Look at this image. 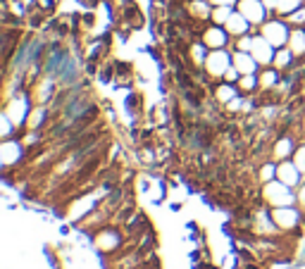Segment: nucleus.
<instances>
[{
  "instance_id": "obj_1",
  "label": "nucleus",
  "mask_w": 305,
  "mask_h": 269,
  "mask_svg": "<svg viewBox=\"0 0 305 269\" xmlns=\"http://www.w3.org/2000/svg\"><path fill=\"white\" fill-rule=\"evenodd\" d=\"M262 198H265L267 207L274 210V207H291V205H298V193L296 188H291L286 183H282L279 179L265 183L262 186Z\"/></svg>"
},
{
  "instance_id": "obj_2",
  "label": "nucleus",
  "mask_w": 305,
  "mask_h": 269,
  "mask_svg": "<svg viewBox=\"0 0 305 269\" xmlns=\"http://www.w3.org/2000/svg\"><path fill=\"white\" fill-rule=\"evenodd\" d=\"M272 217H274V222H277V226H279L282 234H296V231H300V226H303V210L298 205L274 207Z\"/></svg>"
},
{
  "instance_id": "obj_3",
  "label": "nucleus",
  "mask_w": 305,
  "mask_h": 269,
  "mask_svg": "<svg viewBox=\"0 0 305 269\" xmlns=\"http://www.w3.org/2000/svg\"><path fill=\"white\" fill-rule=\"evenodd\" d=\"M262 36H265L274 48H282L289 43L291 31H289V26H286V22H282V19H269L267 24H262Z\"/></svg>"
},
{
  "instance_id": "obj_4",
  "label": "nucleus",
  "mask_w": 305,
  "mask_h": 269,
  "mask_svg": "<svg viewBox=\"0 0 305 269\" xmlns=\"http://www.w3.org/2000/svg\"><path fill=\"white\" fill-rule=\"evenodd\" d=\"M231 64H234V55H229L224 50H215V53H210L208 60H205V69H208V74H212V76H224Z\"/></svg>"
},
{
  "instance_id": "obj_5",
  "label": "nucleus",
  "mask_w": 305,
  "mask_h": 269,
  "mask_svg": "<svg viewBox=\"0 0 305 269\" xmlns=\"http://www.w3.org/2000/svg\"><path fill=\"white\" fill-rule=\"evenodd\" d=\"M300 174H303V172L298 169V165L293 160H282V162L277 165V179L282 183H286V186H291V188H298Z\"/></svg>"
},
{
  "instance_id": "obj_6",
  "label": "nucleus",
  "mask_w": 305,
  "mask_h": 269,
  "mask_svg": "<svg viewBox=\"0 0 305 269\" xmlns=\"http://www.w3.org/2000/svg\"><path fill=\"white\" fill-rule=\"evenodd\" d=\"M265 0H241L239 12H241L251 24H262L265 22Z\"/></svg>"
},
{
  "instance_id": "obj_7",
  "label": "nucleus",
  "mask_w": 305,
  "mask_h": 269,
  "mask_svg": "<svg viewBox=\"0 0 305 269\" xmlns=\"http://www.w3.org/2000/svg\"><path fill=\"white\" fill-rule=\"evenodd\" d=\"M258 64L260 62L251 53H243V50H236L234 53V67L241 71V76L243 74H255V71H258Z\"/></svg>"
},
{
  "instance_id": "obj_8",
  "label": "nucleus",
  "mask_w": 305,
  "mask_h": 269,
  "mask_svg": "<svg viewBox=\"0 0 305 269\" xmlns=\"http://www.w3.org/2000/svg\"><path fill=\"white\" fill-rule=\"evenodd\" d=\"M227 41H229V31L219 29V26H212V29H208L203 33V43L208 48H215V50H222L227 46Z\"/></svg>"
},
{
  "instance_id": "obj_9",
  "label": "nucleus",
  "mask_w": 305,
  "mask_h": 269,
  "mask_svg": "<svg viewBox=\"0 0 305 269\" xmlns=\"http://www.w3.org/2000/svg\"><path fill=\"white\" fill-rule=\"evenodd\" d=\"M293 152H296V143H293L291 136L279 138V141L274 143V148H272V155L279 160V162H282V160H291V158H293Z\"/></svg>"
},
{
  "instance_id": "obj_10",
  "label": "nucleus",
  "mask_w": 305,
  "mask_h": 269,
  "mask_svg": "<svg viewBox=\"0 0 305 269\" xmlns=\"http://www.w3.org/2000/svg\"><path fill=\"white\" fill-rule=\"evenodd\" d=\"M248 24H251V22H248V19L239 12V15L229 17V22L224 24V26H227L229 36H246V33H248Z\"/></svg>"
},
{
  "instance_id": "obj_11",
  "label": "nucleus",
  "mask_w": 305,
  "mask_h": 269,
  "mask_svg": "<svg viewBox=\"0 0 305 269\" xmlns=\"http://www.w3.org/2000/svg\"><path fill=\"white\" fill-rule=\"evenodd\" d=\"M300 3L303 0H265V5L269 10H277V12H282V15H291V12H296L300 8Z\"/></svg>"
},
{
  "instance_id": "obj_12",
  "label": "nucleus",
  "mask_w": 305,
  "mask_h": 269,
  "mask_svg": "<svg viewBox=\"0 0 305 269\" xmlns=\"http://www.w3.org/2000/svg\"><path fill=\"white\" fill-rule=\"evenodd\" d=\"M293 64H296V53L291 48L277 50V55H274V67L277 69H286V67H293Z\"/></svg>"
},
{
  "instance_id": "obj_13",
  "label": "nucleus",
  "mask_w": 305,
  "mask_h": 269,
  "mask_svg": "<svg viewBox=\"0 0 305 269\" xmlns=\"http://www.w3.org/2000/svg\"><path fill=\"white\" fill-rule=\"evenodd\" d=\"M289 43H291V50L296 53V57L305 55V31H303V29H298V31L291 33Z\"/></svg>"
},
{
  "instance_id": "obj_14",
  "label": "nucleus",
  "mask_w": 305,
  "mask_h": 269,
  "mask_svg": "<svg viewBox=\"0 0 305 269\" xmlns=\"http://www.w3.org/2000/svg\"><path fill=\"white\" fill-rule=\"evenodd\" d=\"M277 84H282V76H279V71L277 69H265L260 74V86L262 88H272Z\"/></svg>"
},
{
  "instance_id": "obj_15",
  "label": "nucleus",
  "mask_w": 305,
  "mask_h": 269,
  "mask_svg": "<svg viewBox=\"0 0 305 269\" xmlns=\"http://www.w3.org/2000/svg\"><path fill=\"white\" fill-rule=\"evenodd\" d=\"M215 95H217V100H219V103H227V105L231 103L234 98H239V93H236V88L231 86L229 81L224 84V86H219V88H217V93H215Z\"/></svg>"
},
{
  "instance_id": "obj_16",
  "label": "nucleus",
  "mask_w": 305,
  "mask_h": 269,
  "mask_svg": "<svg viewBox=\"0 0 305 269\" xmlns=\"http://www.w3.org/2000/svg\"><path fill=\"white\" fill-rule=\"evenodd\" d=\"M258 86H260V76H255V74H243L241 79H239V88L248 91V93H253Z\"/></svg>"
},
{
  "instance_id": "obj_17",
  "label": "nucleus",
  "mask_w": 305,
  "mask_h": 269,
  "mask_svg": "<svg viewBox=\"0 0 305 269\" xmlns=\"http://www.w3.org/2000/svg\"><path fill=\"white\" fill-rule=\"evenodd\" d=\"M277 179V165L274 162H265V165L260 167V181L262 183H269Z\"/></svg>"
},
{
  "instance_id": "obj_18",
  "label": "nucleus",
  "mask_w": 305,
  "mask_h": 269,
  "mask_svg": "<svg viewBox=\"0 0 305 269\" xmlns=\"http://www.w3.org/2000/svg\"><path fill=\"white\" fill-rule=\"evenodd\" d=\"M293 162L298 165V169H300V172H305V145L296 148V152H293Z\"/></svg>"
},
{
  "instance_id": "obj_19",
  "label": "nucleus",
  "mask_w": 305,
  "mask_h": 269,
  "mask_svg": "<svg viewBox=\"0 0 305 269\" xmlns=\"http://www.w3.org/2000/svg\"><path fill=\"white\" fill-rule=\"evenodd\" d=\"M208 3H215V5L219 8V5H234L236 0H208Z\"/></svg>"
}]
</instances>
